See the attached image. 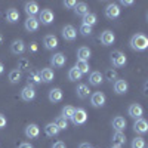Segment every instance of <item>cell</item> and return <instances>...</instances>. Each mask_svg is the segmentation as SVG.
Wrapping results in <instances>:
<instances>
[{"label":"cell","mask_w":148,"mask_h":148,"mask_svg":"<svg viewBox=\"0 0 148 148\" xmlns=\"http://www.w3.org/2000/svg\"><path fill=\"white\" fill-rule=\"evenodd\" d=\"M130 47L133 49V51H136V52H142L145 51V49L148 47V39H147V36L142 34V33H136L135 36H132V39H130Z\"/></svg>","instance_id":"cell-1"},{"label":"cell","mask_w":148,"mask_h":148,"mask_svg":"<svg viewBox=\"0 0 148 148\" xmlns=\"http://www.w3.org/2000/svg\"><path fill=\"white\" fill-rule=\"evenodd\" d=\"M111 64H113L116 68H121V67H125L126 62H127V59H126V55L120 52V51H113L111 52Z\"/></svg>","instance_id":"cell-2"},{"label":"cell","mask_w":148,"mask_h":148,"mask_svg":"<svg viewBox=\"0 0 148 148\" xmlns=\"http://www.w3.org/2000/svg\"><path fill=\"white\" fill-rule=\"evenodd\" d=\"M104 12H105V16L108 19H116L120 16V6L117 3H110V5H107Z\"/></svg>","instance_id":"cell-3"},{"label":"cell","mask_w":148,"mask_h":148,"mask_svg":"<svg viewBox=\"0 0 148 148\" xmlns=\"http://www.w3.org/2000/svg\"><path fill=\"white\" fill-rule=\"evenodd\" d=\"M105 101H107V98H105V95H104L102 92H95V93H92V96H90V104H92L95 108L104 107V105H105Z\"/></svg>","instance_id":"cell-4"},{"label":"cell","mask_w":148,"mask_h":148,"mask_svg":"<svg viewBox=\"0 0 148 148\" xmlns=\"http://www.w3.org/2000/svg\"><path fill=\"white\" fill-rule=\"evenodd\" d=\"M71 120L76 126L83 125V123H86V120H88V114H86V111L83 108H77L76 111H74V116H73Z\"/></svg>","instance_id":"cell-5"},{"label":"cell","mask_w":148,"mask_h":148,"mask_svg":"<svg viewBox=\"0 0 148 148\" xmlns=\"http://www.w3.org/2000/svg\"><path fill=\"white\" fill-rule=\"evenodd\" d=\"M36 98V89L33 88V86H25L22 90H21V99L22 101H25V102H30V101H33Z\"/></svg>","instance_id":"cell-6"},{"label":"cell","mask_w":148,"mask_h":148,"mask_svg":"<svg viewBox=\"0 0 148 148\" xmlns=\"http://www.w3.org/2000/svg\"><path fill=\"white\" fill-rule=\"evenodd\" d=\"M24 27H25V30H27L28 33H36L37 30H39V27H40V22H39V19L34 18V16H28V18L25 19Z\"/></svg>","instance_id":"cell-7"},{"label":"cell","mask_w":148,"mask_h":148,"mask_svg":"<svg viewBox=\"0 0 148 148\" xmlns=\"http://www.w3.org/2000/svg\"><path fill=\"white\" fill-rule=\"evenodd\" d=\"M133 130L136 132V133H139V135H144V133H147L148 132V123H147V120L145 119H138V120H135V123H133Z\"/></svg>","instance_id":"cell-8"},{"label":"cell","mask_w":148,"mask_h":148,"mask_svg":"<svg viewBox=\"0 0 148 148\" xmlns=\"http://www.w3.org/2000/svg\"><path fill=\"white\" fill-rule=\"evenodd\" d=\"M62 37L67 42H74L76 37H77V30L74 28L73 25H65L62 28Z\"/></svg>","instance_id":"cell-9"},{"label":"cell","mask_w":148,"mask_h":148,"mask_svg":"<svg viewBox=\"0 0 148 148\" xmlns=\"http://www.w3.org/2000/svg\"><path fill=\"white\" fill-rule=\"evenodd\" d=\"M43 45H45V47L47 49V51H53V49H56L58 47V39H56V36H53V34L45 36Z\"/></svg>","instance_id":"cell-10"},{"label":"cell","mask_w":148,"mask_h":148,"mask_svg":"<svg viewBox=\"0 0 148 148\" xmlns=\"http://www.w3.org/2000/svg\"><path fill=\"white\" fill-rule=\"evenodd\" d=\"M39 22L45 24V25H49V24L53 22V12L51 9H43L40 12V18H39Z\"/></svg>","instance_id":"cell-11"},{"label":"cell","mask_w":148,"mask_h":148,"mask_svg":"<svg viewBox=\"0 0 148 148\" xmlns=\"http://www.w3.org/2000/svg\"><path fill=\"white\" fill-rule=\"evenodd\" d=\"M127 113H129V116H130L132 119L138 120V119H141L142 114H144V108H142L139 104H132V105L129 107V110H127Z\"/></svg>","instance_id":"cell-12"},{"label":"cell","mask_w":148,"mask_h":148,"mask_svg":"<svg viewBox=\"0 0 148 148\" xmlns=\"http://www.w3.org/2000/svg\"><path fill=\"white\" fill-rule=\"evenodd\" d=\"M65 62H67V58H65L64 53H61V52H59V53H55V55L51 58V64H52V67H55V68L64 67Z\"/></svg>","instance_id":"cell-13"},{"label":"cell","mask_w":148,"mask_h":148,"mask_svg":"<svg viewBox=\"0 0 148 148\" xmlns=\"http://www.w3.org/2000/svg\"><path fill=\"white\" fill-rule=\"evenodd\" d=\"M10 52L15 53V55H22L25 52V43L22 40H14L10 45Z\"/></svg>","instance_id":"cell-14"},{"label":"cell","mask_w":148,"mask_h":148,"mask_svg":"<svg viewBox=\"0 0 148 148\" xmlns=\"http://www.w3.org/2000/svg\"><path fill=\"white\" fill-rule=\"evenodd\" d=\"M39 135H40V127L34 125V123H31V125H28L25 127V136L30 138V139H36V138H39Z\"/></svg>","instance_id":"cell-15"},{"label":"cell","mask_w":148,"mask_h":148,"mask_svg":"<svg viewBox=\"0 0 148 148\" xmlns=\"http://www.w3.org/2000/svg\"><path fill=\"white\" fill-rule=\"evenodd\" d=\"M127 89H129V84H127V82H126L125 79L116 80V83H114V92H116V93L123 95V93L127 92Z\"/></svg>","instance_id":"cell-16"},{"label":"cell","mask_w":148,"mask_h":148,"mask_svg":"<svg viewBox=\"0 0 148 148\" xmlns=\"http://www.w3.org/2000/svg\"><path fill=\"white\" fill-rule=\"evenodd\" d=\"M116 42V36L113 31H110V30H105L102 34H101V43L104 46H110V45H113Z\"/></svg>","instance_id":"cell-17"},{"label":"cell","mask_w":148,"mask_h":148,"mask_svg":"<svg viewBox=\"0 0 148 148\" xmlns=\"http://www.w3.org/2000/svg\"><path fill=\"white\" fill-rule=\"evenodd\" d=\"M62 98H64V95H62V90H61L59 88H55V89L49 90V101H51V102H53V104L61 102V101H62Z\"/></svg>","instance_id":"cell-18"},{"label":"cell","mask_w":148,"mask_h":148,"mask_svg":"<svg viewBox=\"0 0 148 148\" xmlns=\"http://www.w3.org/2000/svg\"><path fill=\"white\" fill-rule=\"evenodd\" d=\"M39 76H40V80L43 83H51L55 77V74H53V70L52 68H43L40 73H39Z\"/></svg>","instance_id":"cell-19"},{"label":"cell","mask_w":148,"mask_h":148,"mask_svg":"<svg viewBox=\"0 0 148 148\" xmlns=\"http://www.w3.org/2000/svg\"><path fill=\"white\" fill-rule=\"evenodd\" d=\"M76 93H77V96L80 98V99H86V98L89 96V93H90L89 86H88V84L80 83V84L77 86V88H76Z\"/></svg>","instance_id":"cell-20"},{"label":"cell","mask_w":148,"mask_h":148,"mask_svg":"<svg viewBox=\"0 0 148 148\" xmlns=\"http://www.w3.org/2000/svg\"><path fill=\"white\" fill-rule=\"evenodd\" d=\"M25 14L28 16H34L39 14V5H37L36 2H27L25 3Z\"/></svg>","instance_id":"cell-21"},{"label":"cell","mask_w":148,"mask_h":148,"mask_svg":"<svg viewBox=\"0 0 148 148\" xmlns=\"http://www.w3.org/2000/svg\"><path fill=\"white\" fill-rule=\"evenodd\" d=\"M113 127H114L116 132H123V130L126 129V120L123 119V117H120V116H117L113 120Z\"/></svg>","instance_id":"cell-22"},{"label":"cell","mask_w":148,"mask_h":148,"mask_svg":"<svg viewBox=\"0 0 148 148\" xmlns=\"http://www.w3.org/2000/svg\"><path fill=\"white\" fill-rule=\"evenodd\" d=\"M113 145L114 147H121V145H125L126 144V136H125V133L123 132H116L113 135Z\"/></svg>","instance_id":"cell-23"},{"label":"cell","mask_w":148,"mask_h":148,"mask_svg":"<svg viewBox=\"0 0 148 148\" xmlns=\"http://www.w3.org/2000/svg\"><path fill=\"white\" fill-rule=\"evenodd\" d=\"M102 82H104V77H102V74L99 71H93L89 76V83L92 86H99Z\"/></svg>","instance_id":"cell-24"},{"label":"cell","mask_w":148,"mask_h":148,"mask_svg":"<svg viewBox=\"0 0 148 148\" xmlns=\"http://www.w3.org/2000/svg\"><path fill=\"white\" fill-rule=\"evenodd\" d=\"M27 82H28V86H37V84H40L42 80H40V76H39V73H36V71H31L28 73V76H27Z\"/></svg>","instance_id":"cell-25"},{"label":"cell","mask_w":148,"mask_h":148,"mask_svg":"<svg viewBox=\"0 0 148 148\" xmlns=\"http://www.w3.org/2000/svg\"><path fill=\"white\" fill-rule=\"evenodd\" d=\"M92 52H90V49L89 47H86V46H82L79 47V51H77V56H79V61H88L90 58Z\"/></svg>","instance_id":"cell-26"},{"label":"cell","mask_w":148,"mask_h":148,"mask_svg":"<svg viewBox=\"0 0 148 148\" xmlns=\"http://www.w3.org/2000/svg\"><path fill=\"white\" fill-rule=\"evenodd\" d=\"M6 19H8V22H10V24L18 22V19H19V12H18L16 9H14V8H10V9L6 12Z\"/></svg>","instance_id":"cell-27"},{"label":"cell","mask_w":148,"mask_h":148,"mask_svg":"<svg viewBox=\"0 0 148 148\" xmlns=\"http://www.w3.org/2000/svg\"><path fill=\"white\" fill-rule=\"evenodd\" d=\"M74 12H76V15L79 16H84L86 14H89V8L86 3L80 2V3H76V6H74Z\"/></svg>","instance_id":"cell-28"},{"label":"cell","mask_w":148,"mask_h":148,"mask_svg":"<svg viewBox=\"0 0 148 148\" xmlns=\"http://www.w3.org/2000/svg\"><path fill=\"white\" fill-rule=\"evenodd\" d=\"M96 21H98V16L95 14H90V12L83 16V24H84V25H88V27H93L96 24Z\"/></svg>","instance_id":"cell-29"},{"label":"cell","mask_w":148,"mask_h":148,"mask_svg":"<svg viewBox=\"0 0 148 148\" xmlns=\"http://www.w3.org/2000/svg\"><path fill=\"white\" fill-rule=\"evenodd\" d=\"M21 79H22V73H21L19 70H12V71L9 73V82H10L12 84L19 83Z\"/></svg>","instance_id":"cell-30"},{"label":"cell","mask_w":148,"mask_h":148,"mask_svg":"<svg viewBox=\"0 0 148 148\" xmlns=\"http://www.w3.org/2000/svg\"><path fill=\"white\" fill-rule=\"evenodd\" d=\"M45 133L47 135V136H56V135L59 133V129L56 127L55 123H49V125H46V127H45Z\"/></svg>","instance_id":"cell-31"},{"label":"cell","mask_w":148,"mask_h":148,"mask_svg":"<svg viewBox=\"0 0 148 148\" xmlns=\"http://www.w3.org/2000/svg\"><path fill=\"white\" fill-rule=\"evenodd\" d=\"M82 77H83V74H82V73H80V71H79L76 67H73V68L68 71V79H70V80H73V82L80 80Z\"/></svg>","instance_id":"cell-32"},{"label":"cell","mask_w":148,"mask_h":148,"mask_svg":"<svg viewBox=\"0 0 148 148\" xmlns=\"http://www.w3.org/2000/svg\"><path fill=\"white\" fill-rule=\"evenodd\" d=\"M76 68L82 73V74H86V73H89L90 67L88 64V61H77V64H76Z\"/></svg>","instance_id":"cell-33"},{"label":"cell","mask_w":148,"mask_h":148,"mask_svg":"<svg viewBox=\"0 0 148 148\" xmlns=\"http://www.w3.org/2000/svg\"><path fill=\"white\" fill-rule=\"evenodd\" d=\"M74 111H76V108L74 107H71V105H65L64 108H62V117L64 119H73V116H74Z\"/></svg>","instance_id":"cell-34"},{"label":"cell","mask_w":148,"mask_h":148,"mask_svg":"<svg viewBox=\"0 0 148 148\" xmlns=\"http://www.w3.org/2000/svg\"><path fill=\"white\" fill-rule=\"evenodd\" d=\"M55 125H56V127H58L59 130H65V129L68 127V121H67V119H64L62 116H59V117L55 120Z\"/></svg>","instance_id":"cell-35"},{"label":"cell","mask_w":148,"mask_h":148,"mask_svg":"<svg viewBox=\"0 0 148 148\" xmlns=\"http://www.w3.org/2000/svg\"><path fill=\"white\" fill-rule=\"evenodd\" d=\"M18 68L19 71H25V70H30L31 68V64H30V61L27 58H21L18 61Z\"/></svg>","instance_id":"cell-36"},{"label":"cell","mask_w":148,"mask_h":148,"mask_svg":"<svg viewBox=\"0 0 148 148\" xmlns=\"http://www.w3.org/2000/svg\"><path fill=\"white\" fill-rule=\"evenodd\" d=\"M132 148H145V141L141 136H136L132 141Z\"/></svg>","instance_id":"cell-37"},{"label":"cell","mask_w":148,"mask_h":148,"mask_svg":"<svg viewBox=\"0 0 148 148\" xmlns=\"http://www.w3.org/2000/svg\"><path fill=\"white\" fill-rule=\"evenodd\" d=\"M79 31H80L82 36H90L92 34V27H88V25H84V24H82Z\"/></svg>","instance_id":"cell-38"},{"label":"cell","mask_w":148,"mask_h":148,"mask_svg":"<svg viewBox=\"0 0 148 148\" xmlns=\"http://www.w3.org/2000/svg\"><path fill=\"white\" fill-rule=\"evenodd\" d=\"M105 76H107V79H108V80L113 82V80H116V79H117V73H116L114 70H107Z\"/></svg>","instance_id":"cell-39"},{"label":"cell","mask_w":148,"mask_h":148,"mask_svg":"<svg viewBox=\"0 0 148 148\" xmlns=\"http://www.w3.org/2000/svg\"><path fill=\"white\" fill-rule=\"evenodd\" d=\"M6 123H8L6 117H5L3 114H0V129H3V127L6 126Z\"/></svg>","instance_id":"cell-40"},{"label":"cell","mask_w":148,"mask_h":148,"mask_svg":"<svg viewBox=\"0 0 148 148\" xmlns=\"http://www.w3.org/2000/svg\"><path fill=\"white\" fill-rule=\"evenodd\" d=\"M76 3L77 2H74V0H68V2H64V6L65 8H74V6H76Z\"/></svg>","instance_id":"cell-41"},{"label":"cell","mask_w":148,"mask_h":148,"mask_svg":"<svg viewBox=\"0 0 148 148\" xmlns=\"http://www.w3.org/2000/svg\"><path fill=\"white\" fill-rule=\"evenodd\" d=\"M52 148H67V147H65V144H64L62 141H58V142H55V144H53V147H52Z\"/></svg>","instance_id":"cell-42"},{"label":"cell","mask_w":148,"mask_h":148,"mask_svg":"<svg viewBox=\"0 0 148 148\" xmlns=\"http://www.w3.org/2000/svg\"><path fill=\"white\" fill-rule=\"evenodd\" d=\"M30 51L31 52H37V43L36 42H31L30 43Z\"/></svg>","instance_id":"cell-43"},{"label":"cell","mask_w":148,"mask_h":148,"mask_svg":"<svg viewBox=\"0 0 148 148\" xmlns=\"http://www.w3.org/2000/svg\"><path fill=\"white\" fill-rule=\"evenodd\" d=\"M18 148H33V145L30 142H22V144H19Z\"/></svg>","instance_id":"cell-44"},{"label":"cell","mask_w":148,"mask_h":148,"mask_svg":"<svg viewBox=\"0 0 148 148\" xmlns=\"http://www.w3.org/2000/svg\"><path fill=\"white\" fill-rule=\"evenodd\" d=\"M123 6H132L133 5V2H132V0H121V2H120Z\"/></svg>","instance_id":"cell-45"},{"label":"cell","mask_w":148,"mask_h":148,"mask_svg":"<svg viewBox=\"0 0 148 148\" xmlns=\"http://www.w3.org/2000/svg\"><path fill=\"white\" fill-rule=\"evenodd\" d=\"M79 148H92V145H90L89 142H82V144L79 145Z\"/></svg>","instance_id":"cell-46"},{"label":"cell","mask_w":148,"mask_h":148,"mask_svg":"<svg viewBox=\"0 0 148 148\" xmlns=\"http://www.w3.org/2000/svg\"><path fill=\"white\" fill-rule=\"evenodd\" d=\"M3 71H5V65H3V62H0V76L3 74Z\"/></svg>","instance_id":"cell-47"},{"label":"cell","mask_w":148,"mask_h":148,"mask_svg":"<svg viewBox=\"0 0 148 148\" xmlns=\"http://www.w3.org/2000/svg\"><path fill=\"white\" fill-rule=\"evenodd\" d=\"M3 40H5V37H3L2 33H0V45H3Z\"/></svg>","instance_id":"cell-48"},{"label":"cell","mask_w":148,"mask_h":148,"mask_svg":"<svg viewBox=\"0 0 148 148\" xmlns=\"http://www.w3.org/2000/svg\"><path fill=\"white\" fill-rule=\"evenodd\" d=\"M113 148H121V147H114V145H113Z\"/></svg>","instance_id":"cell-49"}]
</instances>
